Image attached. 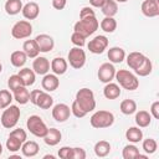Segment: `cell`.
Masks as SVG:
<instances>
[{"mask_svg":"<svg viewBox=\"0 0 159 159\" xmlns=\"http://www.w3.org/2000/svg\"><path fill=\"white\" fill-rule=\"evenodd\" d=\"M78 106L86 112L89 113L96 108V99H94V93L92 89L83 87L77 91L76 93V99H75Z\"/></svg>","mask_w":159,"mask_h":159,"instance_id":"1","label":"cell"},{"mask_svg":"<svg viewBox=\"0 0 159 159\" xmlns=\"http://www.w3.org/2000/svg\"><path fill=\"white\" fill-rule=\"evenodd\" d=\"M99 26V22L98 20L96 19V16H87V17H83V19H80L75 26H73V30L81 35H83L86 39L92 35Z\"/></svg>","mask_w":159,"mask_h":159,"instance_id":"2","label":"cell"},{"mask_svg":"<svg viewBox=\"0 0 159 159\" xmlns=\"http://www.w3.org/2000/svg\"><path fill=\"white\" fill-rule=\"evenodd\" d=\"M114 78L117 80V82L119 83L120 87H123L124 89H128V91H134L139 86V81H138L137 76L133 75L132 72L127 71V70L116 71Z\"/></svg>","mask_w":159,"mask_h":159,"instance_id":"3","label":"cell"},{"mask_svg":"<svg viewBox=\"0 0 159 159\" xmlns=\"http://www.w3.org/2000/svg\"><path fill=\"white\" fill-rule=\"evenodd\" d=\"M89 123L93 128H97V129L108 128L114 123V116L109 111L101 109V111H97L96 113L92 114V117L89 119Z\"/></svg>","mask_w":159,"mask_h":159,"instance_id":"4","label":"cell"},{"mask_svg":"<svg viewBox=\"0 0 159 159\" xmlns=\"http://www.w3.org/2000/svg\"><path fill=\"white\" fill-rule=\"evenodd\" d=\"M19 118H20V108L17 106H11L10 104L2 112L0 120H1V124H2L4 128L11 129L17 124Z\"/></svg>","mask_w":159,"mask_h":159,"instance_id":"5","label":"cell"},{"mask_svg":"<svg viewBox=\"0 0 159 159\" xmlns=\"http://www.w3.org/2000/svg\"><path fill=\"white\" fill-rule=\"evenodd\" d=\"M30 102L41 109H48L53 104V98L45 91L34 89L30 92Z\"/></svg>","mask_w":159,"mask_h":159,"instance_id":"6","label":"cell"},{"mask_svg":"<svg viewBox=\"0 0 159 159\" xmlns=\"http://www.w3.org/2000/svg\"><path fill=\"white\" fill-rule=\"evenodd\" d=\"M26 127L31 134H34L35 137H39V138H43V135L47 133V129H48L47 125L45 124V122L42 120V118L36 114L30 116L27 118Z\"/></svg>","mask_w":159,"mask_h":159,"instance_id":"7","label":"cell"},{"mask_svg":"<svg viewBox=\"0 0 159 159\" xmlns=\"http://www.w3.org/2000/svg\"><path fill=\"white\" fill-rule=\"evenodd\" d=\"M67 60L70 62V66L75 70H80L84 66L86 63V52L82 50V47H72L68 51V56Z\"/></svg>","mask_w":159,"mask_h":159,"instance_id":"8","label":"cell"},{"mask_svg":"<svg viewBox=\"0 0 159 159\" xmlns=\"http://www.w3.org/2000/svg\"><path fill=\"white\" fill-rule=\"evenodd\" d=\"M31 34H32V25L30 24V21H26V20L17 21L11 29V36L17 40L27 39L30 37Z\"/></svg>","mask_w":159,"mask_h":159,"instance_id":"9","label":"cell"},{"mask_svg":"<svg viewBox=\"0 0 159 159\" xmlns=\"http://www.w3.org/2000/svg\"><path fill=\"white\" fill-rule=\"evenodd\" d=\"M89 52L96 53V55H101L104 52V50L108 47V39L103 35H98L94 39H92L88 45H87Z\"/></svg>","mask_w":159,"mask_h":159,"instance_id":"10","label":"cell"},{"mask_svg":"<svg viewBox=\"0 0 159 159\" xmlns=\"http://www.w3.org/2000/svg\"><path fill=\"white\" fill-rule=\"evenodd\" d=\"M97 76H98V80L103 83H108V82H112V80L116 76V68L112 63L109 62H104L99 66L98 68V72H97Z\"/></svg>","mask_w":159,"mask_h":159,"instance_id":"11","label":"cell"},{"mask_svg":"<svg viewBox=\"0 0 159 159\" xmlns=\"http://www.w3.org/2000/svg\"><path fill=\"white\" fill-rule=\"evenodd\" d=\"M71 116V108L65 103H57L52 108V117L56 122H66Z\"/></svg>","mask_w":159,"mask_h":159,"instance_id":"12","label":"cell"},{"mask_svg":"<svg viewBox=\"0 0 159 159\" xmlns=\"http://www.w3.org/2000/svg\"><path fill=\"white\" fill-rule=\"evenodd\" d=\"M140 10L147 17H155L159 15V0H144Z\"/></svg>","mask_w":159,"mask_h":159,"instance_id":"13","label":"cell"},{"mask_svg":"<svg viewBox=\"0 0 159 159\" xmlns=\"http://www.w3.org/2000/svg\"><path fill=\"white\" fill-rule=\"evenodd\" d=\"M35 41H36V43L39 46L40 52H48L55 46L53 39L50 35H47V34H40V35H37L35 37Z\"/></svg>","mask_w":159,"mask_h":159,"instance_id":"14","label":"cell"},{"mask_svg":"<svg viewBox=\"0 0 159 159\" xmlns=\"http://www.w3.org/2000/svg\"><path fill=\"white\" fill-rule=\"evenodd\" d=\"M41 86L46 92H52L58 88L60 80L57 78V75H55V73H46V75H43Z\"/></svg>","mask_w":159,"mask_h":159,"instance_id":"15","label":"cell"},{"mask_svg":"<svg viewBox=\"0 0 159 159\" xmlns=\"http://www.w3.org/2000/svg\"><path fill=\"white\" fill-rule=\"evenodd\" d=\"M21 12H22V15H24L25 19H27V20H35L39 16V14H40V6H39L37 2L30 1V2H27V4H25L22 6Z\"/></svg>","mask_w":159,"mask_h":159,"instance_id":"16","label":"cell"},{"mask_svg":"<svg viewBox=\"0 0 159 159\" xmlns=\"http://www.w3.org/2000/svg\"><path fill=\"white\" fill-rule=\"evenodd\" d=\"M32 70L36 75H46L50 71V62L46 57H35L32 62Z\"/></svg>","mask_w":159,"mask_h":159,"instance_id":"17","label":"cell"},{"mask_svg":"<svg viewBox=\"0 0 159 159\" xmlns=\"http://www.w3.org/2000/svg\"><path fill=\"white\" fill-rule=\"evenodd\" d=\"M61 138H62V134L57 128H48L47 133L43 135V142L47 145L53 147V145H57L61 142Z\"/></svg>","mask_w":159,"mask_h":159,"instance_id":"18","label":"cell"},{"mask_svg":"<svg viewBox=\"0 0 159 159\" xmlns=\"http://www.w3.org/2000/svg\"><path fill=\"white\" fill-rule=\"evenodd\" d=\"M50 67L52 70V72L57 76H61L63 73H66L67 71V67H68V63L67 61L63 58V57H55L51 63H50Z\"/></svg>","mask_w":159,"mask_h":159,"instance_id":"19","label":"cell"},{"mask_svg":"<svg viewBox=\"0 0 159 159\" xmlns=\"http://www.w3.org/2000/svg\"><path fill=\"white\" fill-rule=\"evenodd\" d=\"M107 56H108V60L112 63H120L125 58V52H124V50L122 47L114 46V47H111L108 50Z\"/></svg>","mask_w":159,"mask_h":159,"instance_id":"20","label":"cell"},{"mask_svg":"<svg viewBox=\"0 0 159 159\" xmlns=\"http://www.w3.org/2000/svg\"><path fill=\"white\" fill-rule=\"evenodd\" d=\"M103 94L107 99H116L120 96V86L113 82H108L103 88Z\"/></svg>","mask_w":159,"mask_h":159,"instance_id":"21","label":"cell"},{"mask_svg":"<svg viewBox=\"0 0 159 159\" xmlns=\"http://www.w3.org/2000/svg\"><path fill=\"white\" fill-rule=\"evenodd\" d=\"M14 92V99L20 103V104H26L29 101H30V92L29 89L26 88V86H20L17 87L16 89L12 91Z\"/></svg>","mask_w":159,"mask_h":159,"instance_id":"22","label":"cell"},{"mask_svg":"<svg viewBox=\"0 0 159 159\" xmlns=\"http://www.w3.org/2000/svg\"><path fill=\"white\" fill-rule=\"evenodd\" d=\"M22 51L26 53L27 57L30 58H35L39 56L40 53V50H39V46L36 43L35 40H26L22 45Z\"/></svg>","mask_w":159,"mask_h":159,"instance_id":"23","label":"cell"},{"mask_svg":"<svg viewBox=\"0 0 159 159\" xmlns=\"http://www.w3.org/2000/svg\"><path fill=\"white\" fill-rule=\"evenodd\" d=\"M40 150V147L36 142L34 140H29V142H24L22 145H21V152H22V155L25 157H35Z\"/></svg>","mask_w":159,"mask_h":159,"instance_id":"24","label":"cell"},{"mask_svg":"<svg viewBox=\"0 0 159 159\" xmlns=\"http://www.w3.org/2000/svg\"><path fill=\"white\" fill-rule=\"evenodd\" d=\"M26 61H27V56H26V53H25L22 50L14 51V52L11 53V56H10V62H11V65H12L14 67H17V68L22 67V66L26 63Z\"/></svg>","mask_w":159,"mask_h":159,"instance_id":"25","label":"cell"},{"mask_svg":"<svg viewBox=\"0 0 159 159\" xmlns=\"http://www.w3.org/2000/svg\"><path fill=\"white\" fill-rule=\"evenodd\" d=\"M145 58V56L142 53V52H130L128 56H127V65L132 68V70H135L140 66V63L143 62V60Z\"/></svg>","mask_w":159,"mask_h":159,"instance_id":"26","label":"cell"},{"mask_svg":"<svg viewBox=\"0 0 159 159\" xmlns=\"http://www.w3.org/2000/svg\"><path fill=\"white\" fill-rule=\"evenodd\" d=\"M20 77H21V80H22V82H24V86H26V87H29V86H32L34 83H35V78H36V73L34 72V70H30V68H27V67H25V68H22V70H20V72L17 73Z\"/></svg>","mask_w":159,"mask_h":159,"instance_id":"27","label":"cell"},{"mask_svg":"<svg viewBox=\"0 0 159 159\" xmlns=\"http://www.w3.org/2000/svg\"><path fill=\"white\" fill-rule=\"evenodd\" d=\"M135 123L139 128H145L152 122V114L147 111H139L135 113Z\"/></svg>","mask_w":159,"mask_h":159,"instance_id":"28","label":"cell"},{"mask_svg":"<svg viewBox=\"0 0 159 159\" xmlns=\"http://www.w3.org/2000/svg\"><path fill=\"white\" fill-rule=\"evenodd\" d=\"M22 1L21 0H7L5 2V11L7 15H17L22 10Z\"/></svg>","mask_w":159,"mask_h":159,"instance_id":"29","label":"cell"},{"mask_svg":"<svg viewBox=\"0 0 159 159\" xmlns=\"http://www.w3.org/2000/svg\"><path fill=\"white\" fill-rule=\"evenodd\" d=\"M93 149H94V154L97 157L103 158V157H107L111 153V144L107 140H99L94 144Z\"/></svg>","mask_w":159,"mask_h":159,"instance_id":"30","label":"cell"},{"mask_svg":"<svg viewBox=\"0 0 159 159\" xmlns=\"http://www.w3.org/2000/svg\"><path fill=\"white\" fill-rule=\"evenodd\" d=\"M125 138L130 143H138L143 139V132L139 129V127H130L125 132Z\"/></svg>","mask_w":159,"mask_h":159,"instance_id":"31","label":"cell"},{"mask_svg":"<svg viewBox=\"0 0 159 159\" xmlns=\"http://www.w3.org/2000/svg\"><path fill=\"white\" fill-rule=\"evenodd\" d=\"M101 9H102V12L104 16L113 17L118 12V4L114 0H106L103 2V5L101 6Z\"/></svg>","mask_w":159,"mask_h":159,"instance_id":"32","label":"cell"},{"mask_svg":"<svg viewBox=\"0 0 159 159\" xmlns=\"http://www.w3.org/2000/svg\"><path fill=\"white\" fill-rule=\"evenodd\" d=\"M152 71H153V63H152V61H150L148 57H145V58L143 60V62L140 63V66L134 70V72H135L138 76H140V77H145V76L150 75Z\"/></svg>","mask_w":159,"mask_h":159,"instance_id":"33","label":"cell"},{"mask_svg":"<svg viewBox=\"0 0 159 159\" xmlns=\"http://www.w3.org/2000/svg\"><path fill=\"white\" fill-rule=\"evenodd\" d=\"M120 112L125 116H130L137 112V103L134 99H123L120 102Z\"/></svg>","mask_w":159,"mask_h":159,"instance_id":"34","label":"cell"},{"mask_svg":"<svg viewBox=\"0 0 159 159\" xmlns=\"http://www.w3.org/2000/svg\"><path fill=\"white\" fill-rule=\"evenodd\" d=\"M99 26H101V29H102L104 32L112 34V32H114L116 29H117V21H116L113 17H111V16H106V17L101 21Z\"/></svg>","mask_w":159,"mask_h":159,"instance_id":"35","label":"cell"},{"mask_svg":"<svg viewBox=\"0 0 159 159\" xmlns=\"http://www.w3.org/2000/svg\"><path fill=\"white\" fill-rule=\"evenodd\" d=\"M122 155L124 159H137L138 155H139V150L135 145L133 144H128L123 148V152H122Z\"/></svg>","mask_w":159,"mask_h":159,"instance_id":"36","label":"cell"},{"mask_svg":"<svg viewBox=\"0 0 159 159\" xmlns=\"http://www.w3.org/2000/svg\"><path fill=\"white\" fill-rule=\"evenodd\" d=\"M14 96L11 94L10 91L7 89H0V109L6 108L7 106L11 104Z\"/></svg>","mask_w":159,"mask_h":159,"instance_id":"37","label":"cell"},{"mask_svg":"<svg viewBox=\"0 0 159 159\" xmlns=\"http://www.w3.org/2000/svg\"><path fill=\"white\" fill-rule=\"evenodd\" d=\"M21 145H22V142L12 135H9L7 140H6V148L9 152H17L21 149Z\"/></svg>","mask_w":159,"mask_h":159,"instance_id":"38","label":"cell"},{"mask_svg":"<svg viewBox=\"0 0 159 159\" xmlns=\"http://www.w3.org/2000/svg\"><path fill=\"white\" fill-rule=\"evenodd\" d=\"M157 148H158V143H157L155 139H153V138H147V139L143 140V150H144L147 154H153V153H155Z\"/></svg>","mask_w":159,"mask_h":159,"instance_id":"39","label":"cell"},{"mask_svg":"<svg viewBox=\"0 0 159 159\" xmlns=\"http://www.w3.org/2000/svg\"><path fill=\"white\" fill-rule=\"evenodd\" d=\"M7 86H9L10 91H14L20 86H24V82H22V80L19 75H11L7 80Z\"/></svg>","mask_w":159,"mask_h":159,"instance_id":"40","label":"cell"},{"mask_svg":"<svg viewBox=\"0 0 159 159\" xmlns=\"http://www.w3.org/2000/svg\"><path fill=\"white\" fill-rule=\"evenodd\" d=\"M71 42H72L75 46H77V47H83L84 43H86V37H84L83 35H81V34H78V32H76V31H73V34L71 35Z\"/></svg>","mask_w":159,"mask_h":159,"instance_id":"41","label":"cell"},{"mask_svg":"<svg viewBox=\"0 0 159 159\" xmlns=\"http://www.w3.org/2000/svg\"><path fill=\"white\" fill-rule=\"evenodd\" d=\"M71 113H72L76 118H83V117L87 114V113L78 106V103H77L76 101L72 102V106H71Z\"/></svg>","mask_w":159,"mask_h":159,"instance_id":"42","label":"cell"},{"mask_svg":"<svg viewBox=\"0 0 159 159\" xmlns=\"http://www.w3.org/2000/svg\"><path fill=\"white\" fill-rule=\"evenodd\" d=\"M9 135H12V137H15V138L20 139L22 143H24V142L26 140V138H27V134H26V132H25L22 128H16V129L11 130Z\"/></svg>","mask_w":159,"mask_h":159,"instance_id":"43","label":"cell"},{"mask_svg":"<svg viewBox=\"0 0 159 159\" xmlns=\"http://www.w3.org/2000/svg\"><path fill=\"white\" fill-rule=\"evenodd\" d=\"M58 157L61 159H72V148L71 147H62L58 150Z\"/></svg>","mask_w":159,"mask_h":159,"instance_id":"44","label":"cell"},{"mask_svg":"<svg viewBox=\"0 0 159 159\" xmlns=\"http://www.w3.org/2000/svg\"><path fill=\"white\" fill-rule=\"evenodd\" d=\"M86 152L83 148H72V159H84Z\"/></svg>","mask_w":159,"mask_h":159,"instance_id":"45","label":"cell"},{"mask_svg":"<svg viewBox=\"0 0 159 159\" xmlns=\"http://www.w3.org/2000/svg\"><path fill=\"white\" fill-rule=\"evenodd\" d=\"M87 16H96L94 10L89 6H83L80 11V19H83V17H87Z\"/></svg>","mask_w":159,"mask_h":159,"instance_id":"46","label":"cell"},{"mask_svg":"<svg viewBox=\"0 0 159 159\" xmlns=\"http://www.w3.org/2000/svg\"><path fill=\"white\" fill-rule=\"evenodd\" d=\"M149 113H150L152 117H154L155 119L159 118V101H155V102L152 103V106H150V112H149Z\"/></svg>","mask_w":159,"mask_h":159,"instance_id":"47","label":"cell"},{"mask_svg":"<svg viewBox=\"0 0 159 159\" xmlns=\"http://www.w3.org/2000/svg\"><path fill=\"white\" fill-rule=\"evenodd\" d=\"M67 0H52V6L56 10H62L66 7Z\"/></svg>","mask_w":159,"mask_h":159,"instance_id":"48","label":"cell"},{"mask_svg":"<svg viewBox=\"0 0 159 159\" xmlns=\"http://www.w3.org/2000/svg\"><path fill=\"white\" fill-rule=\"evenodd\" d=\"M104 1H106V0H89V4H91L93 7H101Z\"/></svg>","mask_w":159,"mask_h":159,"instance_id":"49","label":"cell"},{"mask_svg":"<svg viewBox=\"0 0 159 159\" xmlns=\"http://www.w3.org/2000/svg\"><path fill=\"white\" fill-rule=\"evenodd\" d=\"M55 159V157L52 155V154H46V155H43V159Z\"/></svg>","mask_w":159,"mask_h":159,"instance_id":"50","label":"cell"},{"mask_svg":"<svg viewBox=\"0 0 159 159\" xmlns=\"http://www.w3.org/2000/svg\"><path fill=\"white\" fill-rule=\"evenodd\" d=\"M10 159H21L20 155H10Z\"/></svg>","mask_w":159,"mask_h":159,"instance_id":"51","label":"cell"},{"mask_svg":"<svg viewBox=\"0 0 159 159\" xmlns=\"http://www.w3.org/2000/svg\"><path fill=\"white\" fill-rule=\"evenodd\" d=\"M116 2H125V1H128V0H114Z\"/></svg>","mask_w":159,"mask_h":159,"instance_id":"52","label":"cell"},{"mask_svg":"<svg viewBox=\"0 0 159 159\" xmlns=\"http://www.w3.org/2000/svg\"><path fill=\"white\" fill-rule=\"evenodd\" d=\"M2 154V145H1V143H0V155Z\"/></svg>","mask_w":159,"mask_h":159,"instance_id":"53","label":"cell"},{"mask_svg":"<svg viewBox=\"0 0 159 159\" xmlns=\"http://www.w3.org/2000/svg\"><path fill=\"white\" fill-rule=\"evenodd\" d=\"M1 71H2V65L0 63V73H1Z\"/></svg>","mask_w":159,"mask_h":159,"instance_id":"54","label":"cell"}]
</instances>
